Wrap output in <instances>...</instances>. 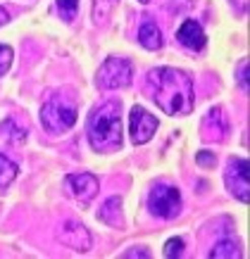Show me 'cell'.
<instances>
[{"instance_id": "cell-1", "label": "cell", "mask_w": 250, "mask_h": 259, "mask_svg": "<svg viewBox=\"0 0 250 259\" xmlns=\"http://www.w3.org/2000/svg\"><path fill=\"white\" fill-rule=\"evenodd\" d=\"M148 88L164 114L181 117L193 112V81L186 71L174 67H155L148 74Z\"/></svg>"}, {"instance_id": "cell-2", "label": "cell", "mask_w": 250, "mask_h": 259, "mask_svg": "<svg viewBox=\"0 0 250 259\" xmlns=\"http://www.w3.org/2000/svg\"><path fill=\"white\" fill-rule=\"evenodd\" d=\"M88 143L95 152H112L122 148V105L108 100L98 105L86 124Z\"/></svg>"}, {"instance_id": "cell-3", "label": "cell", "mask_w": 250, "mask_h": 259, "mask_svg": "<svg viewBox=\"0 0 250 259\" xmlns=\"http://www.w3.org/2000/svg\"><path fill=\"white\" fill-rule=\"evenodd\" d=\"M41 124L50 134H64L77 124V105L69 95L57 93L41 107Z\"/></svg>"}, {"instance_id": "cell-4", "label": "cell", "mask_w": 250, "mask_h": 259, "mask_svg": "<svg viewBox=\"0 0 250 259\" xmlns=\"http://www.w3.org/2000/svg\"><path fill=\"white\" fill-rule=\"evenodd\" d=\"M133 79V69L131 62L124 57H108L102 67L98 69V88L102 91H115V88H126Z\"/></svg>"}, {"instance_id": "cell-5", "label": "cell", "mask_w": 250, "mask_h": 259, "mask_svg": "<svg viewBox=\"0 0 250 259\" xmlns=\"http://www.w3.org/2000/svg\"><path fill=\"white\" fill-rule=\"evenodd\" d=\"M148 209L153 217L174 219L181 212V193L174 186H155L148 195Z\"/></svg>"}, {"instance_id": "cell-6", "label": "cell", "mask_w": 250, "mask_h": 259, "mask_svg": "<svg viewBox=\"0 0 250 259\" xmlns=\"http://www.w3.org/2000/svg\"><path fill=\"white\" fill-rule=\"evenodd\" d=\"M250 164L248 159L243 157H234L229 159L227 164V171H224V183H227V188L231 190V195L236 200H241V202H248L250 200Z\"/></svg>"}, {"instance_id": "cell-7", "label": "cell", "mask_w": 250, "mask_h": 259, "mask_svg": "<svg viewBox=\"0 0 250 259\" xmlns=\"http://www.w3.org/2000/svg\"><path fill=\"white\" fill-rule=\"evenodd\" d=\"M157 126V117H153L148 110H143V107H133L131 114H129V134H131V141L136 145H143V143H148L153 136H155Z\"/></svg>"}, {"instance_id": "cell-8", "label": "cell", "mask_w": 250, "mask_h": 259, "mask_svg": "<svg viewBox=\"0 0 250 259\" xmlns=\"http://www.w3.org/2000/svg\"><path fill=\"white\" fill-rule=\"evenodd\" d=\"M64 186L69 190L72 197H77L79 202H91L95 195H98V190H100V183L95 179L93 174H69L67 179H64Z\"/></svg>"}, {"instance_id": "cell-9", "label": "cell", "mask_w": 250, "mask_h": 259, "mask_svg": "<svg viewBox=\"0 0 250 259\" xmlns=\"http://www.w3.org/2000/svg\"><path fill=\"white\" fill-rule=\"evenodd\" d=\"M57 240L77 252H88L91 250V243H93L88 228L84 224H79V221H64L62 226H60V231H57Z\"/></svg>"}, {"instance_id": "cell-10", "label": "cell", "mask_w": 250, "mask_h": 259, "mask_svg": "<svg viewBox=\"0 0 250 259\" xmlns=\"http://www.w3.org/2000/svg\"><path fill=\"white\" fill-rule=\"evenodd\" d=\"M176 38H179V43L184 48H188V50H193V53H198V50H203L205 48V31L203 26L198 22H193V19H186V22L179 26V31H176Z\"/></svg>"}, {"instance_id": "cell-11", "label": "cell", "mask_w": 250, "mask_h": 259, "mask_svg": "<svg viewBox=\"0 0 250 259\" xmlns=\"http://www.w3.org/2000/svg\"><path fill=\"white\" fill-rule=\"evenodd\" d=\"M227 131H229V124H227V117L224 112L215 107L205 114L203 119V138L205 141H224L227 138Z\"/></svg>"}, {"instance_id": "cell-12", "label": "cell", "mask_w": 250, "mask_h": 259, "mask_svg": "<svg viewBox=\"0 0 250 259\" xmlns=\"http://www.w3.org/2000/svg\"><path fill=\"white\" fill-rule=\"evenodd\" d=\"M138 43L148 50H157L162 48V31L150 17H146V22L138 26Z\"/></svg>"}, {"instance_id": "cell-13", "label": "cell", "mask_w": 250, "mask_h": 259, "mask_svg": "<svg viewBox=\"0 0 250 259\" xmlns=\"http://www.w3.org/2000/svg\"><path fill=\"white\" fill-rule=\"evenodd\" d=\"M105 224H112V226H117L119 221H122V200L119 197H110L108 202L102 204L100 214H98Z\"/></svg>"}, {"instance_id": "cell-14", "label": "cell", "mask_w": 250, "mask_h": 259, "mask_svg": "<svg viewBox=\"0 0 250 259\" xmlns=\"http://www.w3.org/2000/svg\"><path fill=\"white\" fill-rule=\"evenodd\" d=\"M210 257L212 259H238L241 257V250H238V245L234 240H219L210 250Z\"/></svg>"}, {"instance_id": "cell-15", "label": "cell", "mask_w": 250, "mask_h": 259, "mask_svg": "<svg viewBox=\"0 0 250 259\" xmlns=\"http://www.w3.org/2000/svg\"><path fill=\"white\" fill-rule=\"evenodd\" d=\"M117 5H119V0H93V19H95V24L108 22L110 15L115 12Z\"/></svg>"}, {"instance_id": "cell-16", "label": "cell", "mask_w": 250, "mask_h": 259, "mask_svg": "<svg viewBox=\"0 0 250 259\" xmlns=\"http://www.w3.org/2000/svg\"><path fill=\"white\" fill-rule=\"evenodd\" d=\"M17 171L19 169H17L15 162L10 157H5V155H0V190H5L17 179Z\"/></svg>"}, {"instance_id": "cell-17", "label": "cell", "mask_w": 250, "mask_h": 259, "mask_svg": "<svg viewBox=\"0 0 250 259\" xmlns=\"http://www.w3.org/2000/svg\"><path fill=\"white\" fill-rule=\"evenodd\" d=\"M57 5V12L62 15L64 22H72L77 17V10H79V0H55Z\"/></svg>"}, {"instance_id": "cell-18", "label": "cell", "mask_w": 250, "mask_h": 259, "mask_svg": "<svg viewBox=\"0 0 250 259\" xmlns=\"http://www.w3.org/2000/svg\"><path fill=\"white\" fill-rule=\"evenodd\" d=\"M181 252H184V240L181 238H169L167 245H164V257H181Z\"/></svg>"}, {"instance_id": "cell-19", "label": "cell", "mask_w": 250, "mask_h": 259, "mask_svg": "<svg viewBox=\"0 0 250 259\" xmlns=\"http://www.w3.org/2000/svg\"><path fill=\"white\" fill-rule=\"evenodd\" d=\"M12 48L10 46H0V76L3 74H8V69H10V64H12Z\"/></svg>"}, {"instance_id": "cell-20", "label": "cell", "mask_w": 250, "mask_h": 259, "mask_svg": "<svg viewBox=\"0 0 250 259\" xmlns=\"http://www.w3.org/2000/svg\"><path fill=\"white\" fill-rule=\"evenodd\" d=\"M238 83L248 91V60H241V62H238Z\"/></svg>"}, {"instance_id": "cell-21", "label": "cell", "mask_w": 250, "mask_h": 259, "mask_svg": "<svg viewBox=\"0 0 250 259\" xmlns=\"http://www.w3.org/2000/svg\"><path fill=\"white\" fill-rule=\"evenodd\" d=\"M124 257H126V259H133V257L148 259V257H150V250H146V247H141V250H129V252H124Z\"/></svg>"}, {"instance_id": "cell-22", "label": "cell", "mask_w": 250, "mask_h": 259, "mask_svg": "<svg viewBox=\"0 0 250 259\" xmlns=\"http://www.w3.org/2000/svg\"><path fill=\"white\" fill-rule=\"evenodd\" d=\"M198 162H200V164H212V155H207V152H198Z\"/></svg>"}, {"instance_id": "cell-23", "label": "cell", "mask_w": 250, "mask_h": 259, "mask_svg": "<svg viewBox=\"0 0 250 259\" xmlns=\"http://www.w3.org/2000/svg\"><path fill=\"white\" fill-rule=\"evenodd\" d=\"M8 22H10V15L3 8H0V26H3V24H8Z\"/></svg>"}, {"instance_id": "cell-24", "label": "cell", "mask_w": 250, "mask_h": 259, "mask_svg": "<svg viewBox=\"0 0 250 259\" xmlns=\"http://www.w3.org/2000/svg\"><path fill=\"white\" fill-rule=\"evenodd\" d=\"M138 3H143V5H146V3H150V0H138Z\"/></svg>"}]
</instances>
